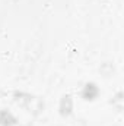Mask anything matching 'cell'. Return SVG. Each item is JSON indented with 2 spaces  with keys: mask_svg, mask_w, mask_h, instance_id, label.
Here are the masks:
<instances>
[{
  "mask_svg": "<svg viewBox=\"0 0 124 126\" xmlns=\"http://www.w3.org/2000/svg\"><path fill=\"white\" fill-rule=\"evenodd\" d=\"M13 100H15V103H18L22 109H25V110H31V106L32 103L37 100V98H34V95L28 94V93H24V91H16V93H13Z\"/></svg>",
  "mask_w": 124,
  "mask_h": 126,
  "instance_id": "cell-1",
  "label": "cell"
},
{
  "mask_svg": "<svg viewBox=\"0 0 124 126\" xmlns=\"http://www.w3.org/2000/svg\"><path fill=\"white\" fill-rule=\"evenodd\" d=\"M99 95V88L93 82H86L82 88V97L85 101H93Z\"/></svg>",
  "mask_w": 124,
  "mask_h": 126,
  "instance_id": "cell-2",
  "label": "cell"
},
{
  "mask_svg": "<svg viewBox=\"0 0 124 126\" xmlns=\"http://www.w3.org/2000/svg\"><path fill=\"white\" fill-rule=\"evenodd\" d=\"M59 110H60V114L64 116V117L72 114V111H73V98L70 95H63L62 97Z\"/></svg>",
  "mask_w": 124,
  "mask_h": 126,
  "instance_id": "cell-3",
  "label": "cell"
},
{
  "mask_svg": "<svg viewBox=\"0 0 124 126\" xmlns=\"http://www.w3.org/2000/svg\"><path fill=\"white\" fill-rule=\"evenodd\" d=\"M16 123L18 120L10 110H0V126H15Z\"/></svg>",
  "mask_w": 124,
  "mask_h": 126,
  "instance_id": "cell-4",
  "label": "cell"
},
{
  "mask_svg": "<svg viewBox=\"0 0 124 126\" xmlns=\"http://www.w3.org/2000/svg\"><path fill=\"white\" fill-rule=\"evenodd\" d=\"M0 95H1V91H0Z\"/></svg>",
  "mask_w": 124,
  "mask_h": 126,
  "instance_id": "cell-5",
  "label": "cell"
}]
</instances>
